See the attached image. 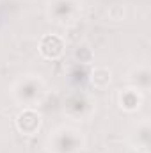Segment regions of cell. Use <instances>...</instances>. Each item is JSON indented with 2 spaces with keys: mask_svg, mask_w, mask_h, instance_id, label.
<instances>
[{
  "mask_svg": "<svg viewBox=\"0 0 151 153\" xmlns=\"http://www.w3.org/2000/svg\"><path fill=\"white\" fill-rule=\"evenodd\" d=\"M13 96L23 107H36L46 96V85L36 75H25L13 85Z\"/></svg>",
  "mask_w": 151,
  "mask_h": 153,
  "instance_id": "1",
  "label": "cell"
},
{
  "mask_svg": "<svg viewBox=\"0 0 151 153\" xmlns=\"http://www.w3.org/2000/svg\"><path fill=\"white\" fill-rule=\"evenodd\" d=\"M84 148V135L73 126H61L48 137L50 153H80Z\"/></svg>",
  "mask_w": 151,
  "mask_h": 153,
  "instance_id": "2",
  "label": "cell"
},
{
  "mask_svg": "<svg viewBox=\"0 0 151 153\" xmlns=\"http://www.w3.org/2000/svg\"><path fill=\"white\" fill-rule=\"evenodd\" d=\"M80 13V5L76 4V0H50L48 2V14L53 22L57 23H70L76 20Z\"/></svg>",
  "mask_w": 151,
  "mask_h": 153,
  "instance_id": "3",
  "label": "cell"
},
{
  "mask_svg": "<svg viewBox=\"0 0 151 153\" xmlns=\"http://www.w3.org/2000/svg\"><path fill=\"white\" fill-rule=\"evenodd\" d=\"M41 114L34 107H23V111L16 116V128L18 132L25 134V135H34L38 134V130L41 128Z\"/></svg>",
  "mask_w": 151,
  "mask_h": 153,
  "instance_id": "4",
  "label": "cell"
},
{
  "mask_svg": "<svg viewBox=\"0 0 151 153\" xmlns=\"http://www.w3.org/2000/svg\"><path fill=\"white\" fill-rule=\"evenodd\" d=\"M94 109V102L87 94H73L66 100L64 111L71 117H87Z\"/></svg>",
  "mask_w": 151,
  "mask_h": 153,
  "instance_id": "5",
  "label": "cell"
},
{
  "mask_svg": "<svg viewBox=\"0 0 151 153\" xmlns=\"http://www.w3.org/2000/svg\"><path fill=\"white\" fill-rule=\"evenodd\" d=\"M64 48H66V43L59 34H44L39 39L38 50L44 59H52L53 61V59H59L64 53Z\"/></svg>",
  "mask_w": 151,
  "mask_h": 153,
  "instance_id": "6",
  "label": "cell"
},
{
  "mask_svg": "<svg viewBox=\"0 0 151 153\" xmlns=\"http://www.w3.org/2000/svg\"><path fill=\"white\" fill-rule=\"evenodd\" d=\"M142 94H144V93H141L139 89H135V87H132V85L126 87V89H121V93H119V96H117L121 109L126 111V112H135V111H139L141 105H142Z\"/></svg>",
  "mask_w": 151,
  "mask_h": 153,
  "instance_id": "7",
  "label": "cell"
},
{
  "mask_svg": "<svg viewBox=\"0 0 151 153\" xmlns=\"http://www.w3.org/2000/svg\"><path fill=\"white\" fill-rule=\"evenodd\" d=\"M130 84L132 87L139 89L141 93H146L150 89V84H151V73L148 68H137L130 73Z\"/></svg>",
  "mask_w": 151,
  "mask_h": 153,
  "instance_id": "8",
  "label": "cell"
},
{
  "mask_svg": "<svg viewBox=\"0 0 151 153\" xmlns=\"http://www.w3.org/2000/svg\"><path fill=\"white\" fill-rule=\"evenodd\" d=\"M112 80V73L109 68L105 66H98L91 71V84L96 87V89H105Z\"/></svg>",
  "mask_w": 151,
  "mask_h": 153,
  "instance_id": "9",
  "label": "cell"
},
{
  "mask_svg": "<svg viewBox=\"0 0 151 153\" xmlns=\"http://www.w3.org/2000/svg\"><path fill=\"white\" fill-rule=\"evenodd\" d=\"M75 59L78 61V62H84V64L91 62V61H93V52H91V48L85 46V45L78 46V48L75 50Z\"/></svg>",
  "mask_w": 151,
  "mask_h": 153,
  "instance_id": "10",
  "label": "cell"
},
{
  "mask_svg": "<svg viewBox=\"0 0 151 153\" xmlns=\"http://www.w3.org/2000/svg\"><path fill=\"white\" fill-rule=\"evenodd\" d=\"M109 16L112 18L114 22H121V20L124 18V7L119 5V4L110 5V9H109Z\"/></svg>",
  "mask_w": 151,
  "mask_h": 153,
  "instance_id": "11",
  "label": "cell"
}]
</instances>
